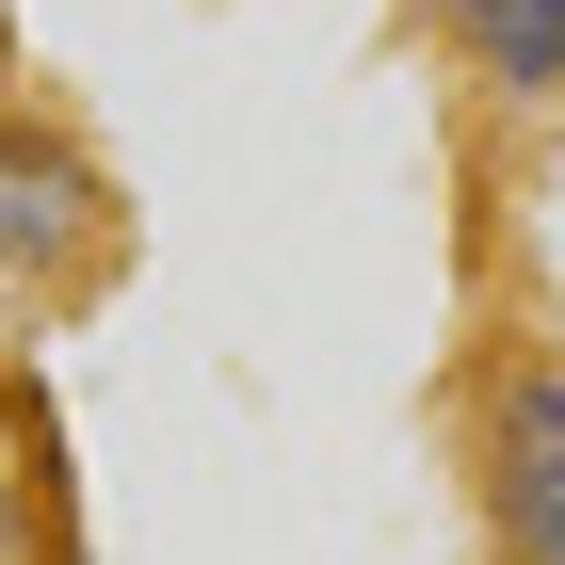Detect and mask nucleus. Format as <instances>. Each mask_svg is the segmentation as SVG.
<instances>
[{"label":"nucleus","mask_w":565,"mask_h":565,"mask_svg":"<svg viewBox=\"0 0 565 565\" xmlns=\"http://www.w3.org/2000/svg\"><path fill=\"white\" fill-rule=\"evenodd\" d=\"M130 275V178L97 162L82 114L0 97V323H82Z\"/></svg>","instance_id":"obj_1"},{"label":"nucleus","mask_w":565,"mask_h":565,"mask_svg":"<svg viewBox=\"0 0 565 565\" xmlns=\"http://www.w3.org/2000/svg\"><path fill=\"white\" fill-rule=\"evenodd\" d=\"M452 469L484 565H565V323H484L452 372Z\"/></svg>","instance_id":"obj_2"},{"label":"nucleus","mask_w":565,"mask_h":565,"mask_svg":"<svg viewBox=\"0 0 565 565\" xmlns=\"http://www.w3.org/2000/svg\"><path fill=\"white\" fill-rule=\"evenodd\" d=\"M420 33L484 114H565V0H420Z\"/></svg>","instance_id":"obj_3"}]
</instances>
